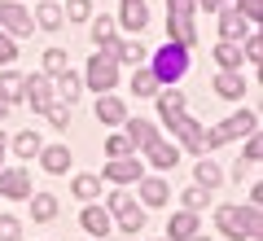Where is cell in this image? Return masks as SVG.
I'll use <instances>...</instances> for the list:
<instances>
[{
	"instance_id": "cell-45",
	"label": "cell",
	"mask_w": 263,
	"mask_h": 241,
	"mask_svg": "<svg viewBox=\"0 0 263 241\" xmlns=\"http://www.w3.org/2000/svg\"><path fill=\"white\" fill-rule=\"evenodd\" d=\"M193 5H202V9H219V0H193Z\"/></svg>"
},
{
	"instance_id": "cell-43",
	"label": "cell",
	"mask_w": 263,
	"mask_h": 241,
	"mask_svg": "<svg viewBox=\"0 0 263 241\" xmlns=\"http://www.w3.org/2000/svg\"><path fill=\"white\" fill-rule=\"evenodd\" d=\"M259 154H263V140H254V136H250V145H246V158H250V162H254V158H259Z\"/></svg>"
},
{
	"instance_id": "cell-20",
	"label": "cell",
	"mask_w": 263,
	"mask_h": 241,
	"mask_svg": "<svg viewBox=\"0 0 263 241\" xmlns=\"http://www.w3.org/2000/svg\"><path fill=\"white\" fill-rule=\"evenodd\" d=\"M241 31H246V18H241L237 9H228L224 18H219V35H224V40H237Z\"/></svg>"
},
{
	"instance_id": "cell-42",
	"label": "cell",
	"mask_w": 263,
	"mask_h": 241,
	"mask_svg": "<svg viewBox=\"0 0 263 241\" xmlns=\"http://www.w3.org/2000/svg\"><path fill=\"white\" fill-rule=\"evenodd\" d=\"M246 53H250V62H263V44H259V35H250V44H246Z\"/></svg>"
},
{
	"instance_id": "cell-21",
	"label": "cell",
	"mask_w": 263,
	"mask_h": 241,
	"mask_svg": "<svg viewBox=\"0 0 263 241\" xmlns=\"http://www.w3.org/2000/svg\"><path fill=\"white\" fill-rule=\"evenodd\" d=\"M132 92H136V97H154V92H158L154 70H136V75H132Z\"/></svg>"
},
{
	"instance_id": "cell-31",
	"label": "cell",
	"mask_w": 263,
	"mask_h": 241,
	"mask_svg": "<svg viewBox=\"0 0 263 241\" xmlns=\"http://www.w3.org/2000/svg\"><path fill=\"white\" fill-rule=\"evenodd\" d=\"M88 13H92V0H70L66 5V18L70 22H88Z\"/></svg>"
},
{
	"instance_id": "cell-28",
	"label": "cell",
	"mask_w": 263,
	"mask_h": 241,
	"mask_svg": "<svg viewBox=\"0 0 263 241\" xmlns=\"http://www.w3.org/2000/svg\"><path fill=\"white\" fill-rule=\"evenodd\" d=\"M97 189H101V180H97V176H75V193L84 197V202H92Z\"/></svg>"
},
{
	"instance_id": "cell-36",
	"label": "cell",
	"mask_w": 263,
	"mask_h": 241,
	"mask_svg": "<svg viewBox=\"0 0 263 241\" xmlns=\"http://www.w3.org/2000/svg\"><path fill=\"white\" fill-rule=\"evenodd\" d=\"M40 27H62V9H57V5H44V9H40Z\"/></svg>"
},
{
	"instance_id": "cell-10",
	"label": "cell",
	"mask_w": 263,
	"mask_h": 241,
	"mask_svg": "<svg viewBox=\"0 0 263 241\" xmlns=\"http://www.w3.org/2000/svg\"><path fill=\"white\" fill-rule=\"evenodd\" d=\"M22 92L31 97V105H35V110H48V105H53V84H48V75L27 79V88H22Z\"/></svg>"
},
{
	"instance_id": "cell-44",
	"label": "cell",
	"mask_w": 263,
	"mask_h": 241,
	"mask_svg": "<svg viewBox=\"0 0 263 241\" xmlns=\"http://www.w3.org/2000/svg\"><path fill=\"white\" fill-rule=\"evenodd\" d=\"M5 114H9V97L0 92V119H5Z\"/></svg>"
},
{
	"instance_id": "cell-24",
	"label": "cell",
	"mask_w": 263,
	"mask_h": 241,
	"mask_svg": "<svg viewBox=\"0 0 263 241\" xmlns=\"http://www.w3.org/2000/svg\"><path fill=\"white\" fill-rule=\"evenodd\" d=\"M215 57H219V66H224V70H237V62H241V53H237L233 40H224V44L215 48Z\"/></svg>"
},
{
	"instance_id": "cell-23",
	"label": "cell",
	"mask_w": 263,
	"mask_h": 241,
	"mask_svg": "<svg viewBox=\"0 0 263 241\" xmlns=\"http://www.w3.org/2000/svg\"><path fill=\"white\" fill-rule=\"evenodd\" d=\"M141 197H145L149 206H162V202H167V184H162V180H145V184H141Z\"/></svg>"
},
{
	"instance_id": "cell-8",
	"label": "cell",
	"mask_w": 263,
	"mask_h": 241,
	"mask_svg": "<svg viewBox=\"0 0 263 241\" xmlns=\"http://www.w3.org/2000/svg\"><path fill=\"white\" fill-rule=\"evenodd\" d=\"M0 22L9 27V35H31V18H27L22 5H5L0 0Z\"/></svg>"
},
{
	"instance_id": "cell-32",
	"label": "cell",
	"mask_w": 263,
	"mask_h": 241,
	"mask_svg": "<svg viewBox=\"0 0 263 241\" xmlns=\"http://www.w3.org/2000/svg\"><path fill=\"white\" fill-rule=\"evenodd\" d=\"M22 232V219H13V215H0V241H13Z\"/></svg>"
},
{
	"instance_id": "cell-41",
	"label": "cell",
	"mask_w": 263,
	"mask_h": 241,
	"mask_svg": "<svg viewBox=\"0 0 263 241\" xmlns=\"http://www.w3.org/2000/svg\"><path fill=\"white\" fill-rule=\"evenodd\" d=\"M44 114H48V119H53V127H66V123H70V114H66L62 105H48Z\"/></svg>"
},
{
	"instance_id": "cell-16",
	"label": "cell",
	"mask_w": 263,
	"mask_h": 241,
	"mask_svg": "<svg viewBox=\"0 0 263 241\" xmlns=\"http://www.w3.org/2000/svg\"><path fill=\"white\" fill-rule=\"evenodd\" d=\"M171 237H176V241H189V237H193V232H197V215L193 211H184V215H176V219H171Z\"/></svg>"
},
{
	"instance_id": "cell-5",
	"label": "cell",
	"mask_w": 263,
	"mask_h": 241,
	"mask_svg": "<svg viewBox=\"0 0 263 241\" xmlns=\"http://www.w3.org/2000/svg\"><path fill=\"white\" fill-rule=\"evenodd\" d=\"M246 132H254V114H250V110L233 114V119H224V123H219L215 132H206V145H228V140L246 136Z\"/></svg>"
},
{
	"instance_id": "cell-46",
	"label": "cell",
	"mask_w": 263,
	"mask_h": 241,
	"mask_svg": "<svg viewBox=\"0 0 263 241\" xmlns=\"http://www.w3.org/2000/svg\"><path fill=\"white\" fill-rule=\"evenodd\" d=\"M0 158H5V136H0Z\"/></svg>"
},
{
	"instance_id": "cell-22",
	"label": "cell",
	"mask_w": 263,
	"mask_h": 241,
	"mask_svg": "<svg viewBox=\"0 0 263 241\" xmlns=\"http://www.w3.org/2000/svg\"><path fill=\"white\" fill-rule=\"evenodd\" d=\"M44 167H48V171H66V167H70V149L48 145V149H44Z\"/></svg>"
},
{
	"instance_id": "cell-2",
	"label": "cell",
	"mask_w": 263,
	"mask_h": 241,
	"mask_svg": "<svg viewBox=\"0 0 263 241\" xmlns=\"http://www.w3.org/2000/svg\"><path fill=\"white\" fill-rule=\"evenodd\" d=\"M219 228L228 232V237H259V206H246V211H237V206H224L219 211Z\"/></svg>"
},
{
	"instance_id": "cell-3",
	"label": "cell",
	"mask_w": 263,
	"mask_h": 241,
	"mask_svg": "<svg viewBox=\"0 0 263 241\" xmlns=\"http://www.w3.org/2000/svg\"><path fill=\"white\" fill-rule=\"evenodd\" d=\"M184 70H189V48H180V44L158 48V57H154V79H158V84H171V79H180Z\"/></svg>"
},
{
	"instance_id": "cell-25",
	"label": "cell",
	"mask_w": 263,
	"mask_h": 241,
	"mask_svg": "<svg viewBox=\"0 0 263 241\" xmlns=\"http://www.w3.org/2000/svg\"><path fill=\"white\" fill-rule=\"evenodd\" d=\"M13 149H18L22 158L40 154V136H35V132H18V136H13Z\"/></svg>"
},
{
	"instance_id": "cell-34",
	"label": "cell",
	"mask_w": 263,
	"mask_h": 241,
	"mask_svg": "<svg viewBox=\"0 0 263 241\" xmlns=\"http://www.w3.org/2000/svg\"><path fill=\"white\" fill-rule=\"evenodd\" d=\"M44 70H48V75L66 70V53H62V48H48V53H44Z\"/></svg>"
},
{
	"instance_id": "cell-27",
	"label": "cell",
	"mask_w": 263,
	"mask_h": 241,
	"mask_svg": "<svg viewBox=\"0 0 263 241\" xmlns=\"http://www.w3.org/2000/svg\"><path fill=\"white\" fill-rule=\"evenodd\" d=\"M193 180H202V189H215L219 184V167H215V162H197Z\"/></svg>"
},
{
	"instance_id": "cell-1",
	"label": "cell",
	"mask_w": 263,
	"mask_h": 241,
	"mask_svg": "<svg viewBox=\"0 0 263 241\" xmlns=\"http://www.w3.org/2000/svg\"><path fill=\"white\" fill-rule=\"evenodd\" d=\"M193 0H167V18H171V44L180 48H193L197 44V31H193Z\"/></svg>"
},
{
	"instance_id": "cell-17",
	"label": "cell",
	"mask_w": 263,
	"mask_h": 241,
	"mask_svg": "<svg viewBox=\"0 0 263 241\" xmlns=\"http://www.w3.org/2000/svg\"><path fill=\"white\" fill-rule=\"evenodd\" d=\"M31 219H40V224H48V219H57V202L48 193H40V197H31Z\"/></svg>"
},
{
	"instance_id": "cell-37",
	"label": "cell",
	"mask_w": 263,
	"mask_h": 241,
	"mask_svg": "<svg viewBox=\"0 0 263 241\" xmlns=\"http://www.w3.org/2000/svg\"><path fill=\"white\" fill-rule=\"evenodd\" d=\"M158 110H162V114H171V110H184V97H180L176 88H171V92H162V101H158Z\"/></svg>"
},
{
	"instance_id": "cell-14",
	"label": "cell",
	"mask_w": 263,
	"mask_h": 241,
	"mask_svg": "<svg viewBox=\"0 0 263 241\" xmlns=\"http://www.w3.org/2000/svg\"><path fill=\"white\" fill-rule=\"evenodd\" d=\"M215 92H219V97H233V101H237V97L246 92V79H241L237 70H224V75L215 79Z\"/></svg>"
},
{
	"instance_id": "cell-47",
	"label": "cell",
	"mask_w": 263,
	"mask_h": 241,
	"mask_svg": "<svg viewBox=\"0 0 263 241\" xmlns=\"http://www.w3.org/2000/svg\"><path fill=\"white\" fill-rule=\"evenodd\" d=\"M189 241H206V237H197V232H193V237H189Z\"/></svg>"
},
{
	"instance_id": "cell-11",
	"label": "cell",
	"mask_w": 263,
	"mask_h": 241,
	"mask_svg": "<svg viewBox=\"0 0 263 241\" xmlns=\"http://www.w3.org/2000/svg\"><path fill=\"white\" fill-rule=\"evenodd\" d=\"M0 193H5V197H27L31 193L27 171H5V176H0Z\"/></svg>"
},
{
	"instance_id": "cell-33",
	"label": "cell",
	"mask_w": 263,
	"mask_h": 241,
	"mask_svg": "<svg viewBox=\"0 0 263 241\" xmlns=\"http://www.w3.org/2000/svg\"><path fill=\"white\" fill-rule=\"evenodd\" d=\"M206 197H211V189L193 184V189H189V193H184V206H189V211H197V206H206Z\"/></svg>"
},
{
	"instance_id": "cell-13",
	"label": "cell",
	"mask_w": 263,
	"mask_h": 241,
	"mask_svg": "<svg viewBox=\"0 0 263 241\" xmlns=\"http://www.w3.org/2000/svg\"><path fill=\"white\" fill-rule=\"evenodd\" d=\"M145 22H149V9H145L141 0H123V27L145 31Z\"/></svg>"
},
{
	"instance_id": "cell-30",
	"label": "cell",
	"mask_w": 263,
	"mask_h": 241,
	"mask_svg": "<svg viewBox=\"0 0 263 241\" xmlns=\"http://www.w3.org/2000/svg\"><path fill=\"white\" fill-rule=\"evenodd\" d=\"M92 40H97V44H114V22L110 18H97V27H92Z\"/></svg>"
},
{
	"instance_id": "cell-12",
	"label": "cell",
	"mask_w": 263,
	"mask_h": 241,
	"mask_svg": "<svg viewBox=\"0 0 263 241\" xmlns=\"http://www.w3.org/2000/svg\"><path fill=\"white\" fill-rule=\"evenodd\" d=\"M149 158H154V167H176V162H180V149L176 145H167V140H158V136H154L149 140Z\"/></svg>"
},
{
	"instance_id": "cell-40",
	"label": "cell",
	"mask_w": 263,
	"mask_h": 241,
	"mask_svg": "<svg viewBox=\"0 0 263 241\" xmlns=\"http://www.w3.org/2000/svg\"><path fill=\"white\" fill-rule=\"evenodd\" d=\"M237 5H241V18H263V0H237Z\"/></svg>"
},
{
	"instance_id": "cell-9",
	"label": "cell",
	"mask_w": 263,
	"mask_h": 241,
	"mask_svg": "<svg viewBox=\"0 0 263 241\" xmlns=\"http://www.w3.org/2000/svg\"><path fill=\"white\" fill-rule=\"evenodd\" d=\"M105 180H119V184H127V180H141V162L136 158H110V167H105Z\"/></svg>"
},
{
	"instance_id": "cell-7",
	"label": "cell",
	"mask_w": 263,
	"mask_h": 241,
	"mask_svg": "<svg viewBox=\"0 0 263 241\" xmlns=\"http://www.w3.org/2000/svg\"><path fill=\"white\" fill-rule=\"evenodd\" d=\"M110 211L119 215V224H123V228H127V232H136V228H141V224H145V215H141V206L132 202L127 193H114V197H110Z\"/></svg>"
},
{
	"instance_id": "cell-38",
	"label": "cell",
	"mask_w": 263,
	"mask_h": 241,
	"mask_svg": "<svg viewBox=\"0 0 263 241\" xmlns=\"http://www.w3.org/2000/svg\"><path fill=\"white\" fill-rule=\"evenodd\" d=\"M105 149H110V158H123V154H132V140L127 136H110V140H105Z\"/></svg>"
},
{
	"instance_id": "cell-6",
	"label": "cell",
	"mask_w": 263,
	"mask_h": 241,
	"mask_svg": "<svg viewBox=\"0 0 263 241\" xmlns=\"http://www.w3.org/2000/svg\"><path fill=\"white\" fill-rule=\"evenodd\" d=\"M88 84H92L97 92H110V88L119 84V62H110L105 53H97L92 62H88Z\"/></svg>"
},
{
	"instance_id": "cell-19",
	"label": "cell",
	"mask_w": 263,
	"mask_h": 241,
	"mask_svg": "<svg viewBox=\"0 0 263 241\" xmlns=\"http://www.w3.org/2000/svg\"><path fill=\"white\" fill-rule=\"evenodd\" d=\"M97 114H101V123H123V119H127V105H123V101H114V97H101Z\"/></svg>"
},
{
	"instance_id": "cell-29",
	"label": "cell",
	"mask_w": 263,
	"mask_h": 241,
	"mask_svg": "<svg viewBox=\"0 0 263 241\" xmlns=\"http://www.w3.org/2000/svg\"><path fill=\"white\" fill-rule=\"evenodd\" d=\"M127 140H136V145H149V140H154V127H149V123H141V119H132Z\"/></svg>"
},
{
	"instance_id": "cell-15",
	"label": "cell",
	"mask_w": 263,
	"mask_h": 241,
	"mask_svg": "<svg viewBox=\"0 0 263 241\" xmlns=\"http://www.w3.org/2000/svg\"><path fill=\"white\" fill-rule=\"evenodd\" d=\"M105 57H110V62H132L136 66L145 57V48L141 44H105Z\"/></svg>"
},
{
	"instance_id": "cell-39",
	"label": "cell",
	"mask_w": 263,
	"mask_h": 241,
	"mask_svg": "<svg viewBox=\"0 0 263 241\" xmlns=\"http://www.w3.org/2000/svg\"><path fill=\"white\" fill-rule=\"evenodd\" d=\"M13 57H18V44H13L9 31H0V62H13Z\"/></svg>"
},
{
	"instance_id": "cell-35",
	"label": "cell",
	"mask_w": 263,
	"mask_h": 241,
	"mask_svg": "<svg viewBox=\"0 0 263 241\" xmlns=\"http://www.w3.org/2000/svg\"><path fill=\"white\" fill-rule=\"evenodd\" d=\"M57 88H62V101H75V97H79V79H75V75H66V70H62V84H57Z\"/></svg>"
},
{
	"instance_id": "cell-26",
	"label": "cell",
	"mask_w": 263,
	"mask_h": 241,
	"mask_svg": "<svg viewBox=\"0 0 263 241\" xmlns=\"http://www.w3.org/2000/svg\"><path fill=\"white\" fill-rule=\"evenodd\" d=\"M22 88H27V79H22V75H0V92H5V97H9V101H13V97H22Z\"/></svg>"
},
{
	"instance_id": "cell-4",
	"label": "cell",
	"mask_w": 263,
	"mask_h": 241,
	"mask_svg": "<svg viewBox=\"0 0 263 241\" xmlns=\"http://www.w3.org/2000/svg\"><path fill=\"white\" fill-rule=\"evenodd\" d=\"M162 119H167V127L176 132L180 140H184V149H193V154H202V149H211V145H206V132L197 127L193 119H184V110H171V114H162Z\"/></svg>"
},
{
	"instance_id": "cell-18",
	"label": "cell",
	"mask_w": 263,
	"mask_h": 241,
	"mask_svg": "<svg viewBox=\"0 0 263 241\" xmlns=\"http://www.w3.org/2000/svg\"><path fill=\"white\" fill-rule=\"evenodd\" d=\"M84 228L97 232V237H105V232H110V215H105L101 206H88V211H84Z\"/></svg>"
}]
</instances>
